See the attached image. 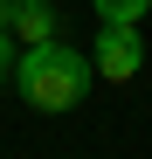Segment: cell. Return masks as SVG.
Returning <instances> with one entry per match:
<instances>
[{
  "label": "cell",
  "instance_id": "1",
  "mask_svg": "<svg viewBox=\"0 0 152 159\" xmlns=\"http://www.w3.org/2000/svg\"><path fill=\"white\" fill-rule=\"evenodd\" d=\"M14 83H21V97H28L42 118H62V111H76V104L90 97L97 69H90L83 48H69V42L56 35V42H35V48L14 56Z\"/></svg>",
  "mask_w": 152,
  "mask_h": 159
},
{
  "label": "cell",
  "instance_id": "2",
  "mask_svg": "<svg viewBox=\"0 0 152 159\" xmlns=\"http://www.w3.org/2000/svg\"><path fill=\"white\" fill-rule=\"evenodd\" d=\"M90 69L104 76V83H132L145 69V42H138V21H104L90 42Z\"/></svg>",
  "mask_w": 152,
  "mask_h": 159
},
{
  "label": "cell",
  "instance_id": "6",
  "mask_svg": "<svg viewBox=\"0 0 152 159\" xmlns=\"http://www.w3.org/2000/svg\"><path fill=\"white\" fill-rule=\"evenodd\" d=\"M7 14H14V0H0V28H7Z\"/></svg>",
  "mask_w": 152,
  "mask_h": 159
},
{
  "label": "cell",
  "instance_id": "3",
  "mask_svg": "<svg viewBox=\"0 0 152 159\" xmlns=\"http://www.w3.org/2000/svg\"><path fill=\"white\" fill-rule=\"evenodd\" d=\"M7 35H14V48H35V42H56L62 21H56V7H48V0H14Z\"/></svg>",
  "mask_w": 152,
  "mask_h": 159
},
{
  "label": "cell",
  "instance_id": "5",
  "mask_svg": "<svg viewBox=\"0 0 152 159\" xmlns=\"http://www.w3.org/2000/svg\"><path fill=\"white\" fill-rule=\"evenodd\" d=\"M14 56H21V48H14V35L0 28V83H7V76H14Z\"/></svg>",
  "mask_w": 152,
  "mask_h": 159
},
{
  "label": "cell",
  "instance_id": "4",
  "mask_svg": "<svg viewBox=\"0 0 152 159\" xmlns=\"http://www.w3.org/2000/svg\"><path fill=\"white\" fill-rule=\"evenodd\" d=\"M90 7H97V21H145L152 0H90Z\"/></svg>",
  "mask_w": 152,
  "mask_h": 159
}]
</instances>
